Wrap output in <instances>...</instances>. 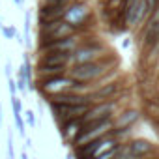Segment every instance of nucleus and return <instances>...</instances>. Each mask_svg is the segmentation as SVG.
<instances>
[{"label":"nucleus","mask_w":159,"mask_h":159,"mask_svg":"<svg viewBox=\"0 0 159 159\" xmlns=\"http://www.w3.org/2000/svg\"><path fill=\"white\" fill-rule=\"evenodd\" d=\"M6 152H8V159H15V146H13V133H11V129L8 131V144H6Z\"/></svg>","instance_id":"14"},{"label":"nucleus","mask_w":159,"mask_h":159,"mask_svg":"<svg viewBox=\"0 0 159 159\" xmlns=\"http://www.w3.org/2000/svg\"><path fill=\"white\" fill-rule=\"evenodd\" d=\"M139 120H140V112L135 111V109H129V111L120 112L112 120V124H114V129H131Z\"/></svg>","instance_id":"11"},{"label":"nucleus","mask_w":159,"mask_h":159,"mask_svg":"<svg viewBox=\"0 0 159 159\" xmlns=\"http://www.w3.org/2000/svg\"><path fill=\"white\" fill-rule=\"evenodd\" d=\"M2 36L6 38V39H15V36H17V30H15V26H2Z\"/></svg>","instance_id":"16"},{"label":"nucleus","mask_w":159,"mask_h":159,"mask_svg":"<svg viewBox=\"0 0 159 159\" xmlns=\"http://www.w3.org/2000/svg\"><path fill=\"white\" fill-rule=\"evenodd\" d=\"M73 84H75V81L69 79L67 75H64V77H47V79H38L36 81V90L43 98H49V96H54V94L69 92L73 88Z\"/></svg>","instance_id":"3"},{"label":"nucleus","mask_w":159,"mask_h":159,"mask_svg":"<svg viewBox=\"0 0 159 159\" xmlns=\"http://www.w3.org/2000/svg\"><path fill=\"white\" fill-rule=\"evenodd\" d=\"M127 148H129V153L133 155V159H142L150 153H153V144L146 139H133L127 142Z\"/></svg>","instance_id":"9"},{"label":"nucleus","mask_w":159,"mask_h":159,"mask_svg":"<svg viewBox=\"0 0 159 159\" xmlns=\"http://www.w3.org/2000/svg\"><path fill=\"white\" fill-rule=\"evenodd\" d=\"M66 159H75V157H73L71 153H67V157H66Z\"/></svg>","instance_id":"23"},{"label":"nucleus","mask_w":159,"mask_h":159,"mask_svg":"<svg viewBox=\"0 0 159 159\" xmlns=\"http://www.w3.org/2000/svg\"><path fill=\"white\" fill-rule=\"evenodd\" d=\"M23 2H25V0H21V4H23Z\"/></svg>","instance_id":"27"},{"label":"nucleus","mask_w":159,"mask_h":159,"mask_svg":"<svg viewBox=\"0 0 159 159\" xmlns=\"http://www.w3.org/2000/svg\"><path fill=\"white\" fill-rule=\"evenodd\" d=\"M36 71H38V79H47V77H64V75H67L69 67H54V66L38 64Z\"/></svg>","instance_id":"12"},{"label":"nucleus","mask_w":159,"mask_h":159,"mask_svg":"<svg viewBox=\"0 0 159 159\" xmlns=\"http://www.w3.org/2000/svg\"><path fill=\"white\" fill-rule=\"evenodd\" d=\"M13 122H15V129H17V133H19L23 139H26V129H25L23 114H15V116H13Z\"/></svg>","instance_id":"13"},{"label":"nucleus","mask_w":159,"mask_h":159,"mask_svg":"<svg viewBox=\"0 0 159 159\" xmlns=\"http://www.w3.org/2000/svg\"><path fill=\"white\" fill-rule=\"evenodd\" d=\"M38 64H43V66H54V67H69V66H71V54H69V52H51V54H41Z\"/></svg>","instance_id":"10"},{"label":"nucleus","mask_w":159,"mask_h":159,"mask_svg":"<svg viewBox=\"0 0 159 159\" xmlns=\"http://www.w3.org/2000/svg\"><path fill=\"white\" fill-rule=\"evenodd\" d=\"M25 118H26V124L30 127H36L38 125V120H36V112L34 111H25Z\"/></svg>","instance_id":"17"},{"label":"nucleus","mask_w":159,"mask_h":159,"mask_svg":"<svg viewBox=\"0 0 159 159\" xmlns=\"http://www.w3.org/2000/svg\"><path fill=\"white\" fill-rule=\"evenodd\" d=\"M116 111V101H105V103H96L90 107V111L81 118L83 124H92V122H103L111 120Z\"/></svg>","instance_id":"5"},{"label":"nucleus","mask_w":159,"mask_h":159,"mask_svg":"<svg viewBox=\"0 0 159 159\" xmlns=\"http://www.w3.org/2000/svg\"><path fill=\"white\" fill-rule=\"evenodd\" d=\"M58 129H60L62 140H64V142H69V144L73 146L75 140H77V137H79V133H81V129H83V122H81V120H69V122L60 124Z\"/></svg>","instance_id":"8"},{"label":"nucleus","mask_w":159,"mask_h":159,"mask_svg":"<svg viewBox=\"0 0 159 159\" xmlns=\"http://www.w3.org/2000/svg\"><path fill=\"white\" fill-rule=\"evenodd\" d=\"M25 140H26V148H32V140H30V139H28V137H26V139H25Z\"/></svg>","instance_id":"22"},{"label":"nucleus","mask_w":159,"mask_h":159,"mask_svg":"<svg viewBox=\"0 0 159 159\" xmlns=\"http://www.w3.org/2000/svg\"><path fill=\"white\" fill-rule=\"evenodd\" d=\"M51 112H52V118L56 120V124H64V122H69V120H81L92 105H54L51 103Z\"/></svg>","instance_id":"4"},{"label":"nucleus","mask_w":159,"mask_h":159,"mask_svg":"<svg viewBox=\"0 0 159 159\" xmlns=\"http://www.w3.org/2000/svg\"><path fill=\"white\" fill-rule=\"evenodd\" d=\"M17 90L19 92H26L28 90V83L25 81L23 77H17Z\"/></svg>","instance_id":"18"},{"label":"nucleus","mask_w":159,"mask_h":159,"mask_svg":"<svg viewBox=\"0 0 159 159\" xmlns=\"http://www.w3.org/2000/svg\"><path fill=\"white\" fill-rule=\"evenodd\" d=\"M11 69H13V67H11V62H8V64H6V67H4V73H6V77H8V79H11Z\"/></svg>","instance_id":"20"},{"label":"nucleus","mask_w":159,"mask_h":159,"mask_svg":"<svg viewBox=\"0 0 159 159\" xmlns=\"http://www.w3.org/2000/svg\"><path fill=\"white\" fill-rule=\"evenodd\" d=\"M13 2H15V4H21V0H13Z\"/></svg>","instance_id":"25"},{"label":"nucleus","mask_w":159,"mask_h":159,"mask_svg":"<svg viewBox=\"0 0 159 159\" xmlns=\"http://www.w3.org/2000/svg\"><path fill=\"white\" fill-rule=\"evenodd\" d=\"M114 67V58L112 54H107L103 56L101 60H96V62H88V64H77V66H71L69 71H67V77L73 79L75 83H94L98 79L105 77L107 73H111Z\"/></svg>","instance_id":"1"},{"label":"nucleus","mask_w":159,"mask_h":159,"mask_svg":"<svg viewBox=\"0 0 159 159\" xmlns=\"http://www.w3.org/2000/svg\"><path fill=\"white\" fill-rule=\"evenodd\" d=\"M2 26H4V25H2V21H0V30H2Z\"/></svg>","instance_id":"26"},{"label":"nucleus","mask_w":159,"mask_h":159,"mask_svg":"<svg viewBox=\"0 0 159 159\" xmlns=\"http://www.w3.org/2000/svg\"><path fill=\"white\" fill-rule=\"evenodd\" d=\"M66 10H67V6H54V4L41 2L39 4V13H38V21H64Z\"/></svg>","instance_id":"7"},{"label":"nucleus","mask_w":159,"mask_h":159,"mask_svg":"<svg viewBox=\"0 0 159 159\" xmlns=\"http://www.w3.org/2000/svg\"><path fill=\"white\" fill-rule=\"evenodd\" d=\"M122 92V83L120 81H112V83H107L99 88H96L92 94H88V99L92 105L96 103H105V101H116L114 96H118Z\"/></svg>","instance_id":"6"},{"label":"nucleus","mask_w":159,"mask_h":159,"mask_svg":"<svg viewBox=\"0 0 159 159\" xmlns=\"http://www.w3.org/2000/svg\"><path fill=\"white\" fill-rule=\"evenodd\" d=\"M8 88H10V94H11V96H17V81L8 79Z\"/></svg>","instance_id":"19"},{"label":"nucleus","mask_w":159,"mask_h":159,"mask_svg":"<svg viewBox=\"0 0 159 159\" xmlns=\"http://www.w3.org/2000/svg\"><path fill=\"white\" fill-rule=\"evenodd\" d=\"M11 111H13V116L15 114H23V103L17 96H11Z\"/></svg>","instance_id":"15"},{"label":"nucleus","mask_w":159,"mask_h":159,"mask_svg":"<svg viewBox=\"0 0 159 159\" xmlns=\"http://www.w3.org/2000/svg\"><path fill=\"white\" fill-rule=\"evenodd\" d=\"M21 159H30V157H28V153H26V150H25V148H23V152H21Z\"/></svg>","instance_id":"21"},{"label":"nucleus","mask_w":159,"mask_h":159,"mask_svg":"<svg viewBox=\"0 0 159 159\" xmlns=\"http://www.w3.org/2000/svg\"><path fill=\"white\" fill-rule=\"evenodd\" d=\"M0 125H2V111H0Z\"/></svg>","instance_id":"24"},{"label":"nucleus","mask_w":159,"mask_h":159,"mask_svg":"<svg viewBox=\"0 0 159 159\" xmlns=\"http://www.w3.org/2000/svg\"><path fill=\"white\" fill-rule=\"evenodd\" d=\"M86 41H81V45H79L73 52H71V66H77V64H88V62H96V60H101L103 56L109 54V49L107 45L94 38L92 34L84 38ZM69 66V67H71Z\"/></svg>","instance_id":"2"}]
</instances>
